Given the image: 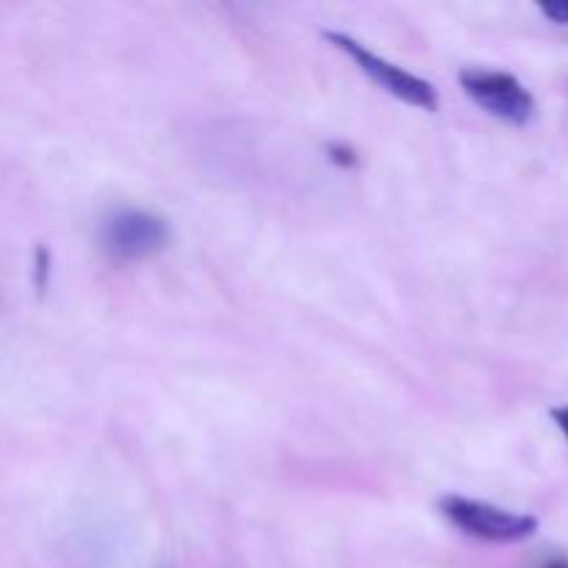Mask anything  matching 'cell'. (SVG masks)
I'll use <instances>...</instances> for the list:
<instances>
[{
  "instance_id": "cell-5",
  "label": "cell",
  "mask_w": 568,
  "mask_h": 568,
  "mask_svg": "<svg viewBox=\"0 0 568 568\" xmlns=\"http://www.w3.org/2000/svg\"><path fill=\"white\" fill-rule=\"evenodd\" d=\"M544 17H549L558 26H568V0H558V3H541Z\"/></svg>"
},
{
  "instance_id": "cell-2",
  "label": "cell",
  "mask_w": 568,
  "mask_h": 568,
  "mask_svg": "<svg viewBox=\"0 0 568 568\" xmlns=\"http://www.w3.org/2000/svg\"><path fill=\"white\" fill-rule=\"evenodd\" d=\"M442 514L460 532L488 544L525 541L538 530V519L532 516L514 514V510L497 508V505L480 503V499L458 497V494L442 499Z\"/></svg>"
},
{
  "instance_id": "cell-4",
  "label": "cell",
  "mask_w": 568,
  "mask_h": 568,
  "mask_svg": "<svg viewBox=\"0 0 568 568\" xmlns=\"http://www.w3.org/2000/svg\"><path fill=\"white\" fill-rule=\"evenodd\" d=\"M460 87L483 111L494 114L497 120L510 122V125H525L536 114V98L510 72L469 67V70L460 72Z\"/></svg>"
},
{
  "instance_id": "cell-6",
  "label": "cell",
  "mask_w": 568,
  "mask_h": 568,
  "mask_svg": "<svg viewBox=\"0 0 568 568\" xmlns=\"http://www.w3.org/2000/svg\"><path fill=\"white\" fill-rule=\"evenodd\" d=\"M331 159L342 166H355V153L349 148H342V144H333Z\"/></svg>"
},
{
  "instance_id": "cell-3",
  "label": "cell",
  "mask_w": 568,
  "mask_h": 568,
  "mask_svg": "<svg viewBox=\"0 0 568 568\" xmlns=\"http://www.w3.org/2000/svg\"><path fill=\"white\" fill-rule=\"evenodd\" d=\"M325 39L333 44V48H338L342 53H347L349 59L358 64V70L364 72V75H369L377 87L386 89L388 94L399 98L403 103L416 105V109L438 111V92L430 81H425V78L403 70L399 64H392V61H386L383 55H377L375 50H369L366 44H361L358 39L347 37V33L325 31Z\"/></svg>"
},
{
  "instance_id": "cell-7",
  "label": "cell",
  "mask_w": 568,
  "mask_h": 568,
  "mask_svg": "<svg viewBox=\"0 0 568 568\" xmlns=\"http://www.w3.org/2000/svg\"><path fill=\"white\" fill-rule=\"evenodd\" d=\"M552 419H555V425L560 427V433H564L566 442H568V405H560V408H552Z\"/></svg>"
},
{
  "instance_id": "cell-8",
  "label": "cell",
  "mask_w": 568,
  "mask_h": 568,
  "mask_svg": "<svg viewBox=\"0 0 568 568\" xmlns=\"http://www.w3.org/2000/svg\"><path fill=\"white\" fill-rule=\"evenodd\" d=\"M541 568H568V560L566 558H552V560H547V564H544Z\"/></svg>"
},
{
  "instance_id": "cell-1",
  "label": "cell",
  "mask_w": 568,
  "mask_h": 568,
  "mask_svg": "<svg viewBox=\"0 0 568 568\" xmlns=\"http://www.w3.org/2000/svg\"><path fill=\"white\" fill-rule=\"evenodd\" d=\"M170 242V222L155 211L114 209L100 222V247L114 264H136L153 258Z\"/></svg>"
}]
</instances>
